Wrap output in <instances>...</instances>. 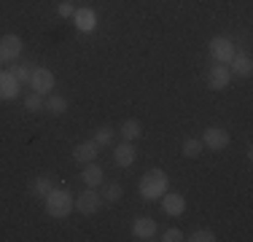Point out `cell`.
Segmentation results:
<instances>
[{"instance_id":"obj_1","label":"cell","mask_w":253,"mask_h":242,"mask_svg":"<svg viewBox=\"0 0 253 242\" xmlns=\"http://www.w3.org/2000/svg\"><path fill=\"white\" fill-rule=\"evenodd\" d=\"M170 191V180L162 169H148L146 175L140 178V197L154 202V199H162V194Z\"/></svg>"},{"instance_id":"obj_2","label":"cell","mask_w":253,"mask_h":242,"mask_svg":"<svg viewBox=\"0 0 253 242\" xmlns=\"http://www.w3.org/2000/svg\"><path fill=\"white\" fill-rule=\"evenodd\" d=\"M73 210V197L68 189H51L46 194V213L51 218H68Z\"/></svg>"},{"instance_id":"obj_3","label":"cell","mask_w":253,"mask_h":242,"mask_svg":"<svg viewBox=\"0 0 253 242\" xmlns=\"http://www.w3.org/2000/svg\"><path fill=\"white\" fill-rule=\"evenodd\" d=\"M100 204H102V197H100L94 189H89V186H86V191L78 194V199L73 202V207H76L81 215H94V213L100 210Z\"/></svg>"},{"instance_id":"obj_4","label":"cell","mask_w":253,"mask_h":242,"mask_svg":"<svg viewBox=\"0 0 253 242\" xmlns=\"http://www.w3.org/2000/svg\"><path fill=\"white\" fill-rule=\"evenodd\" d=\"M30 86H33V92L38 94H51L54 92V73L46 70V68H35L30 73Z\"/></svg>"},{"instance_id":"obj_5","label":"cell","mask_w":253,"mask_h":242,"mask_svg":"<svg viewBox=\"0 0 253 242\" xmlns=\"http://www.w3.org/2000/svg\"><path fill=\"white\" fill-rule=\"evenodd\" d=\"M229 143H232V137H229V132L221 129V126H208L205 135H202V145H208L210 151H224Z\"/></svg>"},{"instance_id":"obj_6","label":"cell","mask_w":253,"mask_h":242,"mask_svg":"<svg viewBox=\"0 0 253 242\" xmlns=\"http://www.w3.org/2000/svg\"><path fill=\"white\" fill-rule=\"evenodd\" d=\"M234 54H237L234 51V43L229 38H224V35H218V38L210 40V57H213L215 62L224 65V62H229V59L234 57Z\"/></svg>"},{"instance_id":"obj_7","label":"cell","mask_w":253,"mask_h":242,"mask_svg":"<svg viewBox=\"0 0 253 242\" xmlns=\"http://www.w3.org/2000/svg\"><path fill=\"white\" fill-rule=\"evenodd\" d=\"M0 57H3L5 62L22 57V38L19 35H3V38H0Z\"/></svg>"},{"instance_id":"obj_8","label":"cell","mask_w":253,"mask_h":242,"mask_svg":"<svg viewBox=\"0 0 253 242\" xmlns=\"http://www.w3.org/2000/svg\"><path fill=\"white\" fill-rule=\"evenodd\" d=\"M229 81H232V73H229L226 65H213L208 73V86L215 89V92H221V89L229 86Z\"/></svg>"},{"instance_id":"obj_9","label":"cell","mask_w":253,"mask_h":242,"mask_svg":"<svg viewBox=\"0 0 253 242\" xmlns=\"http://www.w3.org/2000/svg\"><path fill=\"white\" fill-rule=\"evenodd\" d=\"M19 86L22 83L14 78V73L0 70V100H16L19 97Z\"/></svg>"},{"instance_id":"obj_10","label":"cell","mask_w":253,"mask_h":242,"mask_svg":"<svg viewBox=\"0 0 253 242\" xmlns=\"http://www.w3.org/2000/svg\"><path fill=\"white\" fill-rule=\"evenodd\" d=\"M73 22H76V27L81 30V33H92L94 27H97V14H94L92 8H76L73 11Z\"/></svg>"},{"instance_id":"obj_11","label":"cell","mask_w":253,"mask_h":242,"mask_svg":"<svg viewBox=\"0 0 253 242\" xmlns=\"http://www.w3.org/2000/svg\"><path fill=\"white\" fill-rule=\"evenodd\" d=\"M100 154V145L94 140H86V143H78L73 148V159L78 161V164H89V161H94Z\"/></svg>"},{"instance_id":"obj_12","label":"cell","mask_w":253,"mask_h":242,"mask_svg":"<svg viewBox=\"0 0 253 242\" xmlns=\"http://www.w3.org/2000/svg\"><path fill=\"white\" fill-rule=\"evenodd\" d=\"M162 210H165L167 215H183V210H186V199L180 197V194L165 191V194H162Z\"/></svg>"},{"instance_id":"obj_13","label":"cell","mask_w":253,"mask_h":242,"mask_svg":"<svg viewBox=\"0 0 253 242\" xmlns=\"http://www.w3.org/2000/svg\"><path fill=\"white\" fill-rule=\"evenodd\" d=\"M154 234H156V223L151 221V218H137V221L132 223V237H135L137 242L151 240Z\"/></svg>"},{"instance_id":"obj_14","label":"cell","mask_w":253,"mask_h":242,"mask_svg":"<svg viewBox=\"0 0 253 242\" xmlns=\"http://www.w3.org/2000/svg\"><path fill=\"white\" fill-rule=\"evenodd\" d=\"M135 159H137V151L132 148V143H129V140H126V143H122L116 151H113V161H116L119 167H124V169L135 164Z\"/></svg>"},{"instance_id":"obj_15","label":"cell","mask_w":253,"mask_h":242,"mask_svg":"<svg viewBox=\"0 0 253 242\" xmlns=\"http://www.w3.org/2000/svg\"><path fill=\"white\" fill-rule=\"evenodd\" d=\"M229 73L232 76H237V78H248L251 73H253V62H251V57H245V54H234L232 59H229Z\"/></svg>"},{"instance_id":"obj_16","label":"cell","mask_w":253,"mask_h":242,"mask_svg":"<svg viewBox=\"0 0 253 242\" xmlns=\"http://www.w3.org/2000/svg\"><path fill=\"white\" fill-rule=\"evenodd\" d=\"M81 180L89 186V189H97L102 183V169L94 164V161H89V164H84V172H81Z\"/></svg>"},{"instance_id":"obj_17","label":"cell","mask_w":253,"mask_h":242,"mask_svg":"<svg viewBox=\"0 0 253 242\" xmlns=\"http://www.w3.org/2000/svg\"><path fill=\"white\" fill-rule=\"evenodd\" d=\"M140 135H143V126H140V121H137V119H126L122 124V137H124V140L132 143V140H137Z\"/></svg>"},{"instance_id":"obj_18","label":"cell","mask_w":253,"mask_h":242,"mask_svg":"<svg viewBox=\"0 0 253 242\" xmlns=\"http://www.w3.org/2000/svg\"><path fill=\"white\" fill-rule=\"evenodd\" d=\"M46 111L54 113V116H62L65 111H68V100H65L62 94H49V100H46Z\"/></svg>"},{"instance_id":"obj_19","label":"cell","mask_w":253,"mask_h":242,"mask_svg":"<svg viewBox=\"0 0 253 242\" xmlns=\"http://www.w3.org/2000/svg\"><path fill=\"white\" fill-rule=\"evenodd\" d=\"M180 151H183L186 159H197V156L202 154V140H197V137H189V140L183 143V148H180Z\"/></svg>"},{"instance_id":"obj_20","label":"cell","mask_w":253,"mask_h":242,"mask_svg":"<svg viewBox=\"0 0 253 242\" xmlns=\"http://www.w3.org/2000/svg\"><path fill=\"white\" fill-rule=\"evenodd\" d=\"M54 189V180L51 178H38V180H33V194L35 197H41V199H46V194H49Z\"/></svg>"},{"instance_id":"obj_21","label":"cell","mask_w":253,"mask_h":242,"mask_svg":"<svg viewBox=\"0 0 253 242\" xmlns=\"http://www.w3.org/2000/svg\"><path fill=\"white\" fill-rule=\"evenodd\" d=\"M43 94H38V92H33V94H27L25 97V108L30 113H38V111H43Z\"/></svg>"},{"instance_id":"obj_22","label":"cell","mask_w":253,"mask_h":242,"mask_svg":"<svg viewBox=\"0 0 253 242\" xmlns=\"http://www.w3.org/2000/svg\"><path fill=\"white\" fill-rule=\"evenodd\" d=\"M111 140H113V129H111V126H100V129L94 132V143H97L100 148L111 145Z\"/></svg>"},{"instance_id":"obj_23","label":"cell","mask_w":253,"mask_h":242,"mask_svg":"<svg viewBox=\"0 0 253 242\" xmlns=\"http://www.w3.org/2000/svg\"><path fill=\"white\" fill-rule=\"evenodd\" d=\"M11 73H14V78H16L19 83H27V81H30V73H33V68H30V65H16V68L11 70Z\"/></svg>"},{"instance_id":"obj_24","label":"cell","mask_w":253,"mask_h":242,"mask_svg":"<svg viewBox=\"0 0 253 242\" xmlns=\"http://www.w3.org/2000/svg\"><path fill=\"white\" fill-rule=\"evenodd\" d=\"M189 240L191 242H213L215 240V232H210V229H197Z\"/></svg>"},{"instance_id":"obj_25","label":"cell","mask_w":253,"mask_h":242,"mask_svg":"<svg viewBox=\"0 0 253 242\" xmlns=\"http://www.w3.org/2000/svg\"><path fill=\"white\" fill-rule=\"evenodd\" d=\"M105 199H108V202H119V199H122V186H119V183H111V186L105 189Z\"/></svg>"},{"instance_id":"obj_26","label":"cell","mask_w":253,"mask_h":242,"mask_svg":"<svg viewBox=\"0 0 253 242\" xmlns=\"http://www.w3.org/2000/svg\"><path fill=\"white\" fill-rule=\"evenodd\" d=\"M162 240H165V242H180V240H186V237H183V232H180V229H167Z\"/></svg>"},{"instance_id":"obj_27","label":"cell","mask_w":253,"mask_h":242,"mask_svg":"<svg viewBox=\"0 0 253 242\" xmlns=\"http://www.w3.org/2000/svg\"><path fill=\"white\" fill-rule=\"evenodd\" d=\"M73 5H70V3H59V8H57V14L59 16H65V19H68V16H73Z\"/></svg>"},{"instance_id":"obj_28","label":"cell","mask_w":253,"mask_h":242,"mask_svg":"<svg viewBox=\"0 0 253 242\" xmlns=\"http://www.w3.org/2000/svg\"><path fill=\"white\" fill-rule=\"evenodd\" d=\"M3 62H5V59H3V57H0V65H3Z\"/></svg>"}]
</instances>
